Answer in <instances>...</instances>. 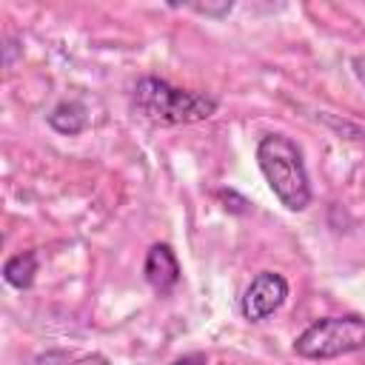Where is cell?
I'll return each instance as SVG.
<instances>
[{"label":"cell","mask_w":365,"mask_h":365,"mask_svg":"<svg viewBox=\"0 0 365 365\" xmlns=\"http://www.w3.org/2000/svg\"><path fill=\"white\" fill-rule=\"evenodd\" d=\"M257 165L274 197L288 211H302L311 202V182L299 145L285 134H265L257 145Z\"/></svg>","instance_id":"cell-1"},{"label":"cell","mask_w":365,"mask_h":365,"mask_svg":"<svg viewBox=\"0 0 365 365\" xmlns=\"http://www.w3.org/2000/svg\"><path fill=\"white\" fill-rule=\"evenodd\" d=\"M134 108L160 125H182L208 120L217 111V97L177 88L160 77H143L134 86Z\"/></svg>","instance_id":"cell-2"},{"label":"cell","mask_w":365,"mask_h":365,"mask_svg":"<svg viewBox=\"0 0 365 365\" xmlns=\"http://www.w3.org/2000/svg\"><path fill=\"white\" fill-rule=\"evenodd\" d=\"M365 348V317H322L311 322L297 339L294 351L305 359H336Z\"/></svg>","instance_id":"cell-3"},{"label":"cell","mask_w":365,"mask_h":365,"mask_svg":"<svg viewBox=\"0 0 365 365\" xmlns=\"http://www.w3.org/2000/svg\"><path fill=\"white\" fill-rule=\"evenodd\" d=\"M288 297V282L282 274L277 271H259L251 285L245 288L242 294V317L251 319V322H259L265 317H271Z\"/></svg>","instance_id":"cell-4"},{"label":"cell","mask_w":365,"mask_h":365,"mask_svg":"<svg viewBox=\"0 0 365 365\" xmlns=\"http://www.w3.org/2000/svg\"><path fill=\"white\" fill-rule=\"evenodd\" d=\"M143 274H145V282L157 294H168L180 282V262H177V254L171 251V245H165V242L151 245L145 254Z\"/></svg>","instance_id":"cell-5"},{"label":"cell","mask_w":365,"mask_h":365,"mask_svg":"<svg viewBox=\"0 0 365 365\" xmlns=\"http://www.w3.org/2000/svg\"><path fill=\"white\" fill-rule=\"evenodd\" d=\"M34 274H37V254L34 251H20V254L9 257L3 265V279L20 291L34 282Z\"/></svg>","instance_id":"cell-6"},{"label":"cell","mask_w":365,"mask_h":365,"mask_svg":"<svg viewBox=\"0 0 365 365\" xmlns=\"http://www.w3.org/2000/svg\"><path fill=\"white\" fill-rule=\"evenodd\" d=\"M48 125L54 131H60V134H77L86 125V108L80 103H74V100H66V103H60V106L51 108Z\"/></svg>","instance_id":"cell-7"},{"label":"cell","mask_w":365,"mask_h":365,"mask_svg":"<svg viewBox=\"0 0 365 365\" xmlns=\"http://www.w3.org/2000/svg\"><path fill=\"white\" fill-rule=\"evenodd\" d=\"M188 9H194V11H200V14H208V17H225L234 6H231V3H220V6H211V3H191Z\"/></svg>","instance_id":"cell-8"},{"label":"cell","mask_w":365,"mask_h":365,"mask_svg":"<svg viewBox=\"0 0 365 365\" xmlns=\"http://www.w3.org/2000/svg\"><path fill=\"white\" fill-rule=\"evenodd\" d=\"M171 365H208V359H205L202 354H185V356L174 359Z\"/></svg>","instance_id":"cell-9"},{"label":"cell","mask_w":365,"mask_h":365,"mask_svg":"<svg viewBox=\"0 0 365 365\" xmlns=\"http://www.w3.org/2000/svg\"><path fill=\"white\" fill-rule=\"evenodd\" d=\"M351 68H354V77L365 86V57H354L351 60Z\"/></svg>","instance_id":"cell-10"}]
</instances>
